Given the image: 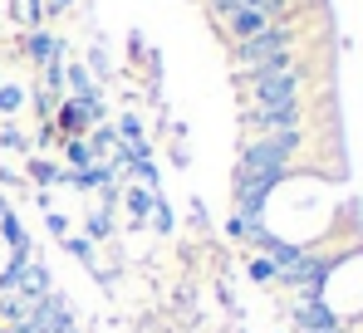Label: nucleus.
I'll return each instance as SVG.
<instances>
[{
  "instance_id": "obj_14",
  "label": "nucleus",
  "mask_w": 363,
  "mask_h": 333,
  "mask_svg": "<svg viewBox=\"0 0 363 333\" xmlns=\"http://www.w3.org/2000/svg\"><path fill=\"white\" fill-rule=\"evenodd\" d=\"M334 333H344V329H334Z\"/></svg>"
},
{
  "instance_id": "obj_8",
  "label": "nucleus",
  "mask_w": 363,
  "mask_h": 333,
  "mask_svg": "<svg viewBox=\"0 0 363 333\" xmlns=\"http://www.w3.org/2000/svg\"><path fill=\"white\" fill-rule=\"evenodd\" d=\"M69 89H74V98H89V94H94L89 69H79V64H74V69H69Z\"/></svg>"
},
{
  "instance_id": "obj_11",
  "label": "nucleus",
  "mask_w": 363,
  "mask_h": 333,
  "mask_svg": "<svg viewBox=\"0 0 363 333\" xmlns=\"http://www.w3.org/2000/svg\"><path fill=\"white\" fill-rule=\"evenodd\" d=\"M10 265H15V250H10V245H5V235H0V279H5Z\"/></svg>"
},
{
  "instance_id": "obj_5",
  "label": "nucleus",
  "mask_w": 363,
  "mask_h": 333,
  "mask_svg": "<svg viewBox=\"0 0 363 333\" xmlns=\"http://www.w3.org/2000/svg\"><path fill=\"white\" fill-rule=\"evenodd\" d=\"M295 324H300V333H334V329H344V319L324 304V294H319V299H295Z\"/></svg>"
},
{
  "instance_id": "obj_6",
  "label": "nucleus",
  "mask_w": 363,
  "mask_h": 333,
  "mask_svg": "<svg viewBox=\"0 0 363 333\" xmlns=\"http://www.w3.org/2000/svg\"><path fill=\"white\" fill-rule=\"evenodd\" d=\"M45 270L40 265H30V260H15L10 270H5V289H25L30 299H45Z\"/></svg>"
},
{
  "instance_id": "obj_9",
  "label": "nucleus",
  "mask_w": 363,
  "mask_h": 333,
  "mask_svg": "<svg viewBox=\"0 0 363 333\" xmlns=\"http://www.w3.org/2000/svg\"><path fill=\"white\" fill-rule=\"evenodd\" d=\"M15 20L20 25H40V0H15Z\"/></svg>"
},
{
  "instance_id": "obj_2",
  "label": "nucleus",
  "mask_w": 363,
  "mask_h": 333,
  "mask_svg": "<svg viewBox=\"0 0 363 333\" xmlns=\"http://www.w3.org/2000/svg\"><path fill=\"white\" fill-rule=\"evenodd\" d=\"M245 94H250V108L295 103V98L304 94V64L300 59H285V64H270V69L245 74Z\"/></svg>"
},
{
  "instance_id": "obj_4",
  "label": "nucleus",
  "mask_w": 363,
  "mask_h": 333,
  "mask_svg": "<svg viewBox=\"0 0 363 333\" xmlns=\"http://www.w3.org/2000/svg\"><path fill=\"white\" fill-rule=\"evenodd\" d=\"M241 123L250 132H290V128H304V98H295V103H270V108H245Z\"/></svg>"
},
{
  "instance_id": "obj_13",
  "label": "nucleus",
  "mask_w": 363,
  "mask_h": 333,
  "mask_svg": "<svg viewBox=\"0 0 363 333\" xmlns=\"http://www.w3.org/2000/svg\"><path fill=\"white\" fill-rule=\"evenodd\" d=\"M0 333H10V329H0Z\"/></svg>"
},
{
  "instance_id": "obj_1",
  "label": "nucleus",
  "mask_w": 363,
  "mask_h": 333,
  "mask_svg": "<svg viewBox=\"0 0 363 333\" xmlns=\"http://www.w3.org/2000/svg\"><path fill=\"white\" fill-rule=\"evenodd\" d=\"M304 147V128L290 132H260L241 147V162H236V186H231V201L236 211H265V201L280 191V181L290 176V162Z\"/></svg>"
},
{
  "instance_id": "obj_12",
  "label": "nucleus",
  "mask_w": 363,
  "mask_h": 333,
  "mask_svg": "<svg viewBox=\"0 0 363 333\" xmlns=\"http://www.w3.org/2000/svg\"><path fill=\"white\" fill-rule=\"evenodd\" d=\"M50 5H55V10H64V5H69V0H50Z\"/></svg>"
},
{
  "instance_id": "obj_15",
  "label": "nucleus",
  "mask_w": 363,
  "mask_h": 333,
  "mask_svg": "<svg viewBox=\"0 0 363 333\" xmlns=\"http://www.w3.org/2000/svg\"><path fill=\"white\" fill-rule=\"evenodd\" d=\"M206 5H211V0H206Z\"/></svg>"
},
{
  "instance_id": "obj_3",
  "label": "nucleus",
  "mask_w": 363,
  "mask_h": 333,
  "mask_svg": "<svg viewBox=\"0 0 363 333\" xmlns=\"http://www.w3.org/2000/svg\"><path fill=\"white\" fill-rule=\"evenodd\" d=\"M295 40H300V30L295 25H270V30H260L255 40H241L236 45V74H255V69H270V64H285V59H295Z\"/></svg>"
},
{
  "instance_id": "obj_10",
  "label": "nucleus",
  "mask_w": 363,
  "mask_h": 333,
  "mask_svg": "<svg viewBox=\"0 0 363 333\" xmlns=\"http://www.w3.org/2000/svg\"><path fill=\"white\" fill-rule=\"evenodd\" d=\"M20 108V89L15 84H0V113H15Z\"/></svg>"
},
{
  "instance_id": "obj_7",
  "label": "nucleus",
  "mask_w": 363,
  "mask_h": 333,
  "mask_svg": "<svg viewBox=\"0 0 363 333\" xmlns=\"http://www.w3.org/2000/svg\"><path fill=\"white\" fill-rule=\"evenodd\" d=\"M25 50H30V59H40V64H55L60 59V40L50 30H30L25 35Z\"/></svg>"
}]
</instances>
